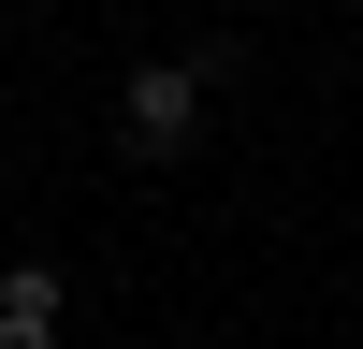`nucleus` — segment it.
Instances as JSON below:
<instances>
[{"mask_svg": "<svg viewBox=\"0 0 363 349\" xmlns=\"http://www.w3.org/2000/svg\"><path fill=\"white\" fill-rule=\"evenodd\" d=\"M0 349H58V320H15V306H0Z\"/></svg>", "mask_w": 363, "mask_h": 349, "instance_id": "obj_3", "label": "nucleus"}, {"mask_svg": "<svg viewBox=\"0 0 363 349\" xmlns=\"http://www.w3.org/2000/svg\"><path fill=\"white\" fill-rule=\"evenodd\" d=\"M0 306H15V320H58V306H73V277H58V262H15V277H0Z\"/></svg>", "mask_w": 363, "mask_h": 349, "instance_id": "obj_2", "label": "nucleus"}, {"mask_svg": "<svg viewBox=\"0 0 363 349\" xmlns=\"http://www.w3.org/2000/svg\"><path fill=\"white\" fill-rule=\"evenodd\" d=\"M203 87H218V58H145V73H131V102H116L131 160H174V145L203 131Z\"/></svg>", "mask_w": 363, "mask_h": 349, "instance_id": "obj_1", "label": "nucleus"}]
</instances>
